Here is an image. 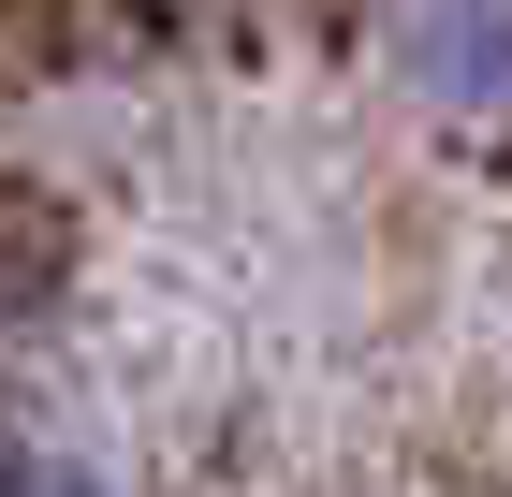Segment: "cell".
<instances>
[{
	"mask_svg": "<svg viewBox=\"0 0 512 497\" xmlns=\"http://www.w3.org/2000/svg\"><path fill=\"white\" fill-rule=\"evenodd\" d=\"M395 74L439 117H498L512 103V0H395Z\"/></svg>",
	"mask_w": 512,
	"mask_h": 497,
	"instance_id": "cell-1",
	"label": "cell"
},
{
	"mask_svg": "<svg viewBox=\"0 0 512 497\" xmlns=\"http://www.w3.org/2000/svg\"><path fill=\"white\" fill-rule=\"evenodd\" d=\"M0 497H88L59 454H30V439H0Z\"/></svg>",
	"mask_w": 512,
	"mask_h": 497,
	"instance_id": "cell-2",
	"label": "cell"
}]
</instances>
